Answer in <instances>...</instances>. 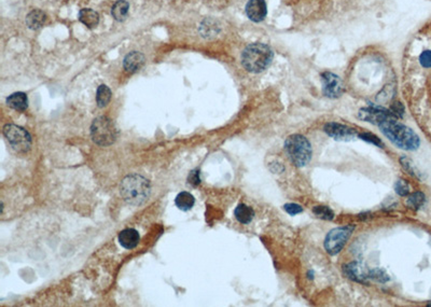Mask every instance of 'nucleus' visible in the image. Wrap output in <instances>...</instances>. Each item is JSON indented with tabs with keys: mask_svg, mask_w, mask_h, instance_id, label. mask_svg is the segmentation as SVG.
<instances>
[{
	"mask_svg": "<svg viewBox=\"0 0 431 307\" xmlns=\"http://www.w3.org/2000/svg\"><path fill=\"white\" fill-rule=\"evenodd\" d=\"M46 15L41 10H33L26 17V24L30 29H39L44 25Z\"/></svg>",
	"mask_w": 431,
	"mask_h": 307,
	"instance_id": "a211bd4d",
	"label": "nucleus"
},
{
	"mask_svg": "<svg viewBox=\"0 0 431 307\" xmlns=\"http://www.w3.org/2000/svg\"><path fill=\"white\" fill-rule=\"evenodd\" d=\"M284 209L286 210V212H288L290 216H296V215L301 214V212L303 211V208L300 206V205L294 204V203L286 204L284 206Z\"/></svg>",
	"mask_w": 431,
	"mask_h": 307,
	"instance_id": "c85d7f7f",
	"label": "nucleus"
},
{
	"mask_svg": "<svg viewBox=\"0 0 431 307\" xmlns=\"http://www.w3.org/2000/svg\"><path fill=\"white\" fill-rule=\"evenodd\" d=\"M120 191L125 202L137 206L148 200L151 192V187L148 179L140 175L133 174L123 179Z\"/></svg>",
	"mask_w": 431,
	"mask_h": 307,
	"instance_id": "7ed1b4c3",
	"label": "nucleus"
},
{
	"mask_svg": "<svg viewBox=\"0 0 431 307\" xmlns=\"http://www.w3.org/2000/svg\"><path fill=\"white\" fill-rule=\"evenodd\" d=\"M419 63L424 68H431V51H424L419 56Z\"/></svg>",
	"mask_w": 431,
	"mask_h": 307,
	"instance_id": "7c9ffc66",
	"label": "nucleus"
},
{
	"mask_svg": "<svg viewBox=\"0 0 431 307\" xmlns=\"http://www.w3.org/2000/svg\"><path fill=\"white\" fill-rule=\"evenodd\" d=\"M395 191L398 195L406 196L410 193V186L403 179H398L395 183Z\"/></svg>",
	"mask_w": 431,
	"mask_h": 307,
	"instance_id": "393cba45",
	"label": "nucleus"
},
{
	"mask_svg": "<svg viewBox=\"0 0 431 307\" xmlns=\"http://www.w3.org/2000/svg\"><path fill=\"white\" fill-rule=\"evenodd\" d=\"M359 137L361 138L362 140L366 141V143L373 144V145H374V146H376V147L383 148V146H384L383 141H382L378 136L374 135V134H371V133H362V134H360Z\"/></svg>",
	"mask_w": 431,
	"mask_h": 307,
	"instance_id": "a878e982",
	"label": "nucleus"
},
{
	"mask_svg": "<svg viewBox=\"0 0 431 307\" xmlns=\"http://www.w3.org/2000/svg\"><path fill=\"white\" fill-rule=\"evenodd\" d=\"M354 230L355 226L346 225L335 227V229L329 232L325 239V248L327 253L331 256H335L341 253V250L349 239Z\"/></svg>",
	"mask_w": 431,
	"mask_h": 307,
	"instance_id": "0eeeda50",
	"label": "nucleus"
},
{
	"mask_svg": "<svg viewBox=\"0 0 431 307\" xmlns=\"http://www.w3.org/2000/svg\"><path fill=\"white\" fill-rule=\"evenodd\" d=\"M390 113L395 117H402L404 114V107L401 102H395L390 108Z\"/></svg>",
	"mask_w": 431,
	"mask_h": 307,
	"instance_id": "c756f323",
	"label": "nucleus"
},
{
	"mask_svg": "<svg viewBox=\"0 0 431 307\" xmlns=\"http://www.w3.org/2000/svg\"><path fill=\"white\" fill-rule=\"evenodd\" d=\"M144 64H145L144 54L137 51H133L129 53L127 56H125L123 62L124 69L131 74L136 73L137 70H139L144 66Z\"/></svg>",
	"mask_w": 431,
	"mask_h": 307,
	"instance_id": "ddd939ff",
	"label": "nucleus"
},
{
	"mask_svg": "<svg viewBox=\"0 0 431 307\" xmlns=\"http://www.w3.org/2000/svg\"><path fill=\"white\" fill-rule=\"evenodd\" d=\"M188 182L192 187H198L201 183V172L199 168H195L190 171L189 176H188Z\"/></svg>",
	"mask_w": 431,
	"mask_h": 307,
	"instance_id": "bb28decb",
	"label": "nucleus"
},
{
	"mask_svg": "<svg viewBox=\"0 0 431 307\" xmlns=\"http://www.w3.org/2000/svg\"><path fill=\"white\" fill-rule=\"evenodd\" d=\"M79 21L88 28L93 29L98 25L99 15L92 9H82L79 12Z\"/></svg>",
	"mask_w": 431,
	"mask_h": 307,
	"instance_id": "f3484780",
	"label": "nucleus"
},
{
	"mask_svg": "<svg viewBox=\"0 0 431 307\" xmlns=\"http://www.w3.org/2000/svg\"><path fill=\"white\" fill-rule=\"evenodd\" d=\"M343 272L345 274V276L356 282L366 283L367 278H369V274H365L362 266L357 262H350L345 265L343 267Z\"/></svg>",
	"mask_w": 431,
	"mask_h": 307,
	"instance_id": "f8f14e48",
	"label": "nucleus"
},
{
	"mask_svg": "<svg viewBox=\"0 0 431 307\" xmlns=\"http://www.w3.org/2000/svg\"><path fill=\"white\" fill-rule=\"evenodd\" d=\"M274 57L273 50L268 44L255 42L246 46L241 53V64L249 73L259 74L271 65Z\"/></svg>",
	"mask_w": 431,
	"mask_h": 307,
	"instance_id": "f03ea898",
	"label": "nucleus"
},
{
	"mask_svg": "<svg viewBox=\"0 0 431 307\" xmlns=\"http://www.w3.org/2000/svg\"><path fill=\"white\" fill-rule=\"evenodd\" d=\"M285 150L290 161L296 167H304L310 163L313 150L306 137L300 134L289 136L285 141Z\"/></svg>",
	"mask_w": 431,
	"mask_h": 307,
	"instance_id": "20e7f679",
	"label": "nucleus"
},
{
	"mask_svg": "<svg viewBox=\"0 0 431 307\" xmlns=\"http://www.w3.org/2000/svg\"><path fill=\"white\" fill-rule=\"evenodd\" d=\"M425 202H426V196L424 193L414 192L411 195H409V198L406 199L405 204L409 208L413 210H418L419 208L424 206Z\"/></svg>",
	"mask_w": 431,
	"mask_h": 307,
	"instance_id": "412c9836",
	"label": "nucleus"
},
{
	"mask_svg": "<svg viewBox=\"0 0 431 307\" xmlns=\"http://www.w3.org/2000/svg\"><path fill=\"white\" fill-rule=\"evenodd\" d=\"M111 99V91L110 89L108 88L107 85L101 84L98 86L97 89V93H96V101H97V106L99 108H104L106 107L109 101Z\"/></svg>",
	"mask_w": 431,
	"mask_h": 307,
	"instance_id": "4be33fe9",
	"label": "nucleus"
},
{
	"mask_svg": "<svg viewBox=\"0 0 431 307\" xmlns=\"http://www.w3.org/2000/svg\"><path fill=\"white\" fill-rule=\"evenodd\" d=\"M313 212H314L317 218L327 220V221H330V220L334 219L333 210L327 206H315L313 208Z\"/></svg>",
	"mask_w": 431,
	"mask_h": 307,
	"instance_id": "b1692460",
	"label": "nucleus"
},
{
	"mask_svg": "<svg viewBox=\"0 0 431 307\" xmlns=\"http://www.w3.org/2000/svg\"><path fill=\"white\" fill-rule=\"evenodd\" d=\"M176 206L182 211H188L192 209L195 204L194 196L189 192H180L175 199Z\"/></svg>",
	"mask_w": 431,
	"mask_h": 307,
	"instance_id": "6ab92c4d",
	"label": "nucleus"
},
{
	"mask_svg": "<svg viewBox=\"0 0 431 307\" xmlns=\"http://www.w3.org/2000/svg\"><path fill=\"white\" fill-rule=\"evenodd\" d=\"M7 104L18 111H25L28 107V98L26 94L23 92L13 93L7 98Z\"/></svg>",
	"mask_w": 431,
	"mask_h": 307,
	"instance_id": "2eb2a0df",
	"label": "nucleus"
},
{
	"mask_svg": "<svg viewBox=\"0 0 431 307\" xmlns=\"http://www.w3.org/2000/svg\"><path fill=\"white\" fill-rule=\"evenodd\" d=\"M400 163H401V166L404 168V170L409 172L411 176H413L414 178H417V179H422L421 172L417 169V167L415 166L414 163L412 162L411 159H409V157L402 156L400 159Z\"/></svg>",
	"mask_w": 431,
	"mask_h": 307,
	"instance_id": "5701e85b",
	"label": "nucleus"
},
{
	"mask_svg": "<svg viewBox=\"0 0 431 307\" xmlns=\"http://www.w3.org/2000/svg\"><path fill=\"white\" fill-rule=\"evenodd\" d=\"M4 135L15 151L25 153L30 149L31 137L25 129L14 124H7L4 128Z\"/></svg>",
	"mask_w": 431,
	"mask_h": 307,
	"instance_id": "423d86ee",
	"label": "nucleus"
},
{
	"mask_svg": "<svg viewBox=\"0 0 431 307\" xmlns=\"http://www.w3.org/2000/svg\"><path fill=\"white\" fill-rule=\"evenodd\" d=\"M246 14L253 22H262L268 14L265 0H249L246 5Z\"/></svg>",
	"mask_w": 431,
	"mask_h": 307,
	"instance_id": "9d476101",
	"label": "nucleus"
},
{
	"mask_svg": "<svg viewBox=\"0 0 431 307\" xmlns=\"http://www.w3.org/2000/svg\"><path fill=\"white\" fill-rule=\"evenodd\" d=\"M91 136L98 146H110L116 139V129L109 117L99 116L91 125Z\"/></svg>",
	"mask_w": 431,
	"mask_h": 307,
	"instance_id": "39448f33",
	"label": "nucleus"
},
{
	"mask_svg": "<svg viewBox=\"0 0 431 307\" xmlns=\"http://www.w3.org/2000/svg\"><path fill=\"white\" fill-rule=\"evenodd\" d=\"M324 94L329 98H338L342 96L344 85L341 78L332 73H324L321 75Z\"/></svg>",
	"mask_w": 431,
	"mask_h": 307,
	"instance_id": "1a4fd4ad",
	"label": "nucleus"
},
{
	"mask_svg": "<svg viewBox=\"0 0 431 307\" xmlns=\"http://www.w3.org/2000/svg\"><path fill=\"white\" fill-rule=\"evenodd\" d=\"M129 10H130V4L128 2H125V0H117L111 9L112 18L115 21L122 22L127 19Z\"/></svg>",
	"mask_w": 431,
	"mask_h": 307,
	"instance_id": "aec40b11",
	"label": "nucleus"
},
{
	"mask_svg": "<svg viewBox=\"0 0 431 307\" xmlns=\"http://www.w3.org/2000/svg\"><path fill=\"white\" fill-rule=\"evenodd\" d=\"M369 278H373L380 282H386L389 280L387 274L382 270H373L369 273Z\"/></svg>",
	"mask_w": 431,
	"mask_h": 307,
	"instance_id": "cd10ccee",
	"label": "nucleus"
},
{
	"mask_svg": "<svg viewBox=\"0 0 431 307\" xmlns=\"http://www.w3.org/2000/svg\"><path fill=\"white\" fill-rule=\"evenodd\" d=\"M359 119H361L362 121H366L370 122L373 124L379 125L381 122H383L385 119L389 116H393V114L390 113V111H386V110L384 109H378V108H363L359 111L358 113ZM395 117V116H394Z\"/></svg>",
	"mask_w": 431,
	"mask_h": 307,
	"instance_id": "9b49d317",
	"label": "nucleus"
},
{
	"mask_svg": "<svg viewBox=\"0 0 431 307\" xmlns=\"http://www.w3.org/2000/svg\"><path fill=\"white\" fill-rule=\"evenodd\" d=\"M324 131L328 136L340 141H350L354 140L358 136V133L355 129L335 122L327 123L325 125Z\"/></svg>",
	"mask_w": 431,
	"mask_h": 307,
	"instance_id": "6e6552de",
	"label": "nucleus"
},
{
	"mask_svg": "<svg viewBox=\"0 0 431 307\" xmlns=\"http://www.w3.org/2000/svg\"><path fill=\"white\" fill-rule=\"evenodd\" d=\"M120 245L125 249L135 248L140 240V235L135 229H125L117 236Z\"/></svg>",
	"mask_w": 431,
	"mask_h": 307,
	"instance_id": "4468645a",
	"label": "nucleus"
},
{
	"mask_svg": "<svg viewBox=\"0 0 431 307\" xmlns=\"http://www.w3.org/2000/svg\"><path fill=\"white\" fill-rule=\"evenodd\" d=\"M382 133L398 148L414 151L420 146V139L410 128L389 116L379 124Z\"/></svg>",
	"mask_w": 431,
	"mask_h": 307,
	"instance_id": "f257e3e1",
	"label": "nucleus"
},
{
	"mask_svg": "<svg viewBox=\"0 0 431 307\" xmlns=\"http://www.w3.org/2000/svg\"><path fill=\"white\" fill-rule=\"evenodd\" d=\"M234 216L236 218L238 222L241 224H249L253 221L255 217V211L252 207L247 206L245 204H239L238 206L235 208Z\"/></svg>",
	"mask_w": 431,
	"mask_h": 307,
	"instance_id": "dca6fc26",
	"label": "nucleus"
}]
</instances>
